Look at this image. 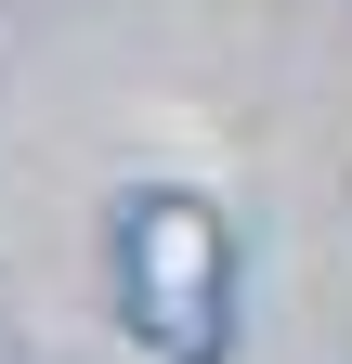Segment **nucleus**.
<instances>
[{
	"label": "nucleus",
	"instance_id": "f257e3e1",
	"mask_svg": "<svg viewBox=\"0 0 352 364\" xmlns=\"http://www.w3.org/2000/svg\"><path fill=\"white\" fill-rule=\"evenodd\" d=\"M209 299H222V247H209V221H196L183 196H144V208H130V312L196 364L209 338H222Z\"/></svg>",
	"mask_w": 352,
	"mask_h": 364
}]
</instances>
